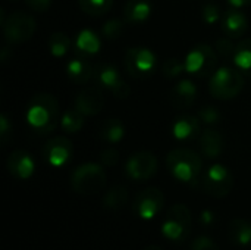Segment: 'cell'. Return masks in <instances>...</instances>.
<instances>
[{
    "instance_id": "484cf974",
    "label": "cell",
    "mask_w": 251,
    "mask_h": 250,
    "mask_svg": "<svg viewBox=\"0 0 251 250\" xmlns=\"http://www.w3.org/2000/svg\"><path fill=\"white\" fill-rule=\"evenodd\" d=\"M125 128L122 122L116 118H110L101 128V139L110 144H116L124 139Z\"/></svg>"
},
{
    "instance_id": "1f68e13d",
    "label": "cell",
    "mask_w": 251,
    "mask_h": 250,
    "mask_svg": "<svg viewBox=\"0 0 251 250\" xmlns=\"http://www.w3.org/2000/svg\"><path fill=\"white\" fill-rule=\"evenodd\" d=\"M199 118L206 124H216L221 119V112L215 106H203L199 111Z\"/></svg>"
},
{
    "instance_id": "2e32d148",
    "label": "cell",
    "mask_w": 251,
    "mask_h": 250,
    "mask_svg": "<svg viewBox=\"0 0 251 250\" xmlns=\"http://www.w3.org/2000/svg\"><path fill=\"white\" fill-rule=\"evenodd\" d=\"M197 97V87L190 80H181L171 91V103L178 109L190 108Z\"/></svg>"
},
{
    "instance_id": "d6986e66",
    "label": "cell",
    "mask_w": 251,
    "mask_h": 250,
    "mask_svg": "<svg viewBox=\"0 0 251 250\" xmlns=\"http://www.w3.org/2000/svg\"><path fill=\"white\" fill-rule=\"evenodd\" d=\"M199 147L200 152L209 158V159H215L218 158L222 150H224V137L221 136V133H218L216 130H204L200 134L199 139Z\"/></svg>"
},
{
    "instance_id": "d6a6232c",
    "label": "cell",
    "mask_w": 251,
    "mask_h": 250,
    "mask_svg": "<svg viewBox=\"0 0 251 250\" xmlns=\"http://www.w3.org/2000/svg\"><path fill=\"white\" fill-rule=\"evenodd\" d=\"M235 49H237V44H234L229 38H219L216 41V52L224 56L225 59L228 57H234V53H235Z\"/></svg>"
},
{
    "instance_id": "83f0119b",
    "label": "cell",
    "mask_w": 251,
    "mask_h": 250,
    "mask_svg": "<svg viewBox=\"0 0 251 250\" xmlns=\"http://www.w3.org/2000/svg\"><path fill=\"white\" fill-rule=\"evenodd\" d=\"M113 0H79L81 9L91 16H101L110 10Z\"/></svg>"
},
{
    "instance_id": "f546056e",
    "label": "cell",
    "mask_w": 251,
    "mask_h": 250,
    "mask_svg": "<svg viewBox=\"0 0 251 250\" xmlns=\"http://www.w3.org/2000/svg\"><path fill=\"white\" fill-rule=\"evenodd\" d=\"M122 31H124V22L121 19H109L101 27V34L107 40L119 38L122 35Z\"/></svg>"
},
{
    "instance_id": "9a60e30c",
    "label": "cell",
    "mask_w": 251,
    "mask_h": 250,
    "mask_svg": "<svg viewBox=\"0 0 251 250\" xmlns=\"http://www.w3.org/2000/svg\"><path fill=\"white\" fill-rule=\"evenodd\" d=\"M6 165H7V171L19 180H28L35 171L34 159L31 158L29 153H26L24 150L12 152L7 156Z\"/></svg>"
},
{
    "instance_id": "ffe728a7",
    "label": "cell",
    "mask_w": 251,
    "mask_h": 250,
    "mask_svg": "<svg viewBox=\"0 0 251 250\" xmlns=\"http://www.w3.org/2000/svg\"><path fill=\"white\" fill-rule=\"evenodd\" d=\"M66 74L75 84H87L94 77V68L84 57H75L66 65Z\"/></svg>"
},
{
    "instance_id": "52a82bcc",
    "label": "cell",
    "mask_w": 251,
    "mask_h": 250,
    "mask_svg": "<svg viewBox=\"0 0 251 250\" xmlns=\"http://www.w3.org/2000/svg\"><path fill=\"white\" fill-rule=\"evenodd\" d=\"M216 63H218L216 50L204 43L193 47L185 57V69L197 77L210 75L215 71Z\"/></svg>"
},
{
    "instance_id": "4316f807",
    "label": "cell",
    "mask_w": 251,
    "mask_h": 250,
    "mask_svg": "<svg viewBox=\"0 0 251 250\" xmlns=\"http://www.w3.org/2000/svg\"><path fill=\"white\" fill-rule=\"evenodd\" d=\"M60 127L68 134L78 133L84 127V115L79 111H76L75 108L69 109L63 113L62 121H60Z\"/></svg>"
},
{
    "instance_id": "d4e9b609",
    "label": "cell",
    "mask_w": 251,
    "mask_h": 250,
    "mask_svg": "<svg viewBox=\"0 0 251 250\" xmlns=\"http://www.w3.org/2000/svg\"><path fill=\"white\" fill-rule=\"evenodd\" d=\"M75 46L79 52L85 53V55H94L100 50V38L90 29H82L75 41Z\"/></svg>"
},
{
    "instance_id": "ba28073f",
    "label": "cell",
    "mask_w": 251,
    "mask_h": 250,
    "mask_svg": "<svg viewBox=\"0 0 251 250\" xmlns=\"http://www.w3.org/2000/svg\"><path fill=\"white\" fill-rule=\"evenodd\" d=\"M35 19L25 12H13L3 22L4 37L9 43H24L28 41L35 32Z\"/></svg>"
},
{
    "instance_id": "8d00e7d4",
    "label": "cell",
    "mask_w": 251,
    "mask_h": 250,
    "mask_svg": "<svg viewBox=\"0 0 251 250\" xmlns=\"http://www.w3.org/2000/svg\"><path fill=\"white\" fill-rule=\"evenodd\" d=\"M10 124L6 115L0 116V137H1V146H6L9 141V134H10Z\"/></svg>"
},
{
    "instance_id": "4dcf8cb0",
    "label": "cell",
    "mask_w": 251,
    "mask_h": 250,
    "mask_svg": "<svg viewBox=\"0 0 251 250\" xmlns=\"http://www.w3.org/2000/svg\"><path fill=\"white\" fill-rule=\"evenodd\" d=\"M184 71H185V62H182L178 57H171L163 65V74L168 78H175L179 74H182Z\"/></svg>"
},
{
    "instance_id": "44dd1931",
    "label": "cell",
    "mask_w": 251,
    "mask_h": 250,
    "mask_svg": "<svg viewBox=\"0 0 251 250\" xmlns=\"http://www.w3.org/2000/svg\"><path fill=\"white\" fill-rule=\"evenodd\" d=\"M151 13V3L149 0H129L124 7L126 22L140 24L144 22Z\"/></svg>"
},
{
    "instance_id": "74e56055",
    "label": "cell",
    "mask_w": 251,
    "mask_h": 250,
    "mask_svg": "<svg viewBox=\"0 0 251 250\" xmlns=\"http://www.w3.org/2000/svg\"><path fill=\"white\" fill-rule=\"evenodd\" d=\"M25 3L35 12H46L50 4H51V0H25Z\"/></svg>"
},
{
    "instance_id": "6da1fadb",
    "label": "cell",
    "mask_w": 251,
    "mask_h": 250,
    "mask_svg": "<svg viewBox=\"0 0 251 250\" xmlns=\"http://www.w3.org/2000/svg\"><path fill=\"white\" fill-rule=\"evenodd\" d=\"M26 119L35 133H51L59 124V102L47 93L34 96L26 109Z\"/></svg>"
},
{
    "instance_id": "3957f363",
    "label": "cell",
    "mask_w": 251,
    "mask_h": 250,
    "mask_svg": "<svg viewBox=\"0 0 251 250\" xmlns=\"http://www.w3.org/2000/svg\"><path fill=\"white\" fill-rule=\"evenodd\" d=\"M106 186V172L97 164H84L74 169L71 175V187L81 196H93L100 193Z\"/></svg>"
},
{
    "instance_id": "d590c367",
    "label": "cell",
    "mask_w": 251,
    "mask_h": 250,
    "mask_svg": "<svg viewBox=\"0 0 251 250\" xmlns=\"http://www.w3.org/2000/svg\"><path fill=\"white\" fill-rule=\"evenodd\" d=\"M100 161L106 167H115L119 161V152L115 149H106L100 155Z\"/></svg>"
},
{
    "instance_id": "7a4b0ae2",
    "label": "cell",
    "mask_w": 251,
    "mask_h": 250,
    "mask_svg": "<svg viewBox=\"0 0 251 250\" xmlns=\"http://www.w3.org/2000/svg\"><path fill=\"white\" fill-rule=\"evenodd\" d=\"M169 172L182 183H196L203 168L200 155L190 149H175L166 156Z\"/></svg>"
},
{
    "instance_id": "f1b7e54d",
    "label": "cell",
    "mask_w": 251,
    "mask_h": 250,
    "mask_svg": "<svg viewBox=\"0 0 251 250\" xmlns=\"http://www.w3.org/2000/svg\"><path fill=\"white\" fill-rule=\"evenodd\" d=\"M49 47H50V52L53 56L62 57L63 55L68 53V50L71 47V40L65 32H54L49 38Z\"/></svg>"
},
{
    "instance_id": "8fae6325",
    "label": "cell",
    "mask_w": 251,
    "mask_h": 250,
    "mask_svg": "<svg viewBox=\"0 0 251 250\" xmlns=\"http://www.w3.org/2000/svg\"><path fill=\"white\" fill-rule=\"evenodd\" d=\"M165 205V196L157 187H147L140 192L134 200V212L141 220H151L154 218Z\"/></svg>"
},
{
    "instance_id": "7402d4cb",
    "label": "cell",
    "mask_w": 251,
    "mask_h": 250,
    "mask_svg": "<svg viewBox=\"0 0 251 250\" xmlns=\"http://www.w3.org/2000/svg\"><path fill=\"white\" fill-rule=\"evenodd\" d=\"M229 237L235 245L247 246L251 243V222L244 218H235L229 224Z\"/></svg>"
},
{
    "instance_id": "5b68a950",
    "label": "cell",
    "mask_w": 251,
    "mask_h": 250,
    "mask_svg": "<svg viewBox=\"0 0 251 250\" xmlns=\"http://www.w3.org/2000/svg\"><path fill=\"white\" fill-rule=\"evenodd\" d=\"M244 85L241 71L232 68H221L213 72L209 84V90L215 99L228 100L240 94Z\"/></svg>"
},
{
    "instance_id": "e575fe53",
    "label": "cell",
    "mask_w": 251,
    "mask_h": 250,
    "mask_svg": "<svg viewBox=\"0 0 251 250\" xmlns=\"http://www.w3.org/2000/svg\"><path fill=\"white\" fill-rule=\"evenodd\" d=\"M191 250H219V248L210 237L201 236V237H197L193 242Z\"/></svg>"
},
{
    "instance_id": "ac0fdd59",
    "label": "cell",
    "mask_w": 251,
    "mask_h": 250,
    "mask_svg": "<svg viewBox=\"0 0 251 250\" xmlns=\"http://www.w3.org/2000/svg\"><path fill=\"white\" fill-rule=\"evenodd\" d=\"M247 28H249V19L240 10H228L222 18V29L229 38L243 37Z\"/></svg>"
},
{
    "instance_id": "cb8c5ba5",
    "label": "cell",
    "mask_w": 251,
    "mask_h": 250,
    "mask_svg": "<svg viewBox=\"0 0 251 250\" xmlns=\"http://www.w3.org/2000/svg\"><path fill=\"white\" fill-rule=\"evenodd\" d=\"M129 193L126 190V187L124 186H115L112 187L103 197V205L106 209L110 211H118L121 208H124L128 202Z\"/></svg>"
},
{
    "instance_id": "ab89813d",
    "label": "cell",
    "mask_w": 251,
    "mask_h": 250,
    "mask_svg": "<svg viewBox=\"0 0 251 250\" xmlns=\"http://www.w3.org/2000/svg\"><path fill=\"white\" fill-rule=\"evenodd\" d=\"M231 6L234 7H243V6H249L251 4V0H228Z\"/></svg>"
},
{
    "instance_id": "5bb4252c",
    "label": "cell",
    "mask_w": 251,
    "mask_h": 250,
    "mask_svg": "<svg viewBox=\"0 0 251 250\" xmlns=\"http://www.w3.org/2000/svg\"><path fill=\"white\" fill-rule=\"evenodd\" d=\"M104 106V96L99 87H85L75 97V109L84 116H93L101 112Z\"/></svg>"
},
{
    "instance_id": "8992f818",
    "label": "cell",
    "mask_w": 251,
    "mask_h": 250,
    "mask_svg": "<svg viewBox=\"0 0 251 250\" xmlns=\"http://www.w3.org/2000/svg\"><path fill=\"white\" fill-rule=\"evenodd\" d=\"M124 65L131 77L137 80L147 78L154 72L156 55L147 47H131L125 52Z\"/></svg>"
},
{
    "instance_id": "277c9868",
    "label": "cell",
    "mask_w": 251,
    "mask_h": 250,
    "mask_svg": "<svg viewBox=\"0 0 251 250\" xmlns=\"http://www.w3.org/2000/svg\"><path fill=\"white\" fill-rule=\"evenodd\" d=\"M193 227V218L190 209L182 205H174L172 208L168 209L165 215V221L162 224V234L171 240L181 243L188 239Z\"/></svg>"
},
{
    "instance_id": "603a6c76",
    "label": "cell",
    "mask_w": 251,
    "mask_h": 250,
    "mask_svg": "<svg viewBox=\"0 0 251 250\" xmlns=\"http://www.w3.org/2000/svg\"><path fill=\"white\" fill-rule=\"evenodd\" d=\"M234 63L238 71L251 75V38L241 40L234 53Z\"/></svg>"
},
{
    "instance_id": "9c48e42d",
    "label": "cell",
    "mask_w": 251,
    "mask_h": 250,
    "mask_svg": "<svg viewBox=\"0 0 251 250\" xmlns=\"http://www.w3.org/2000/svg\"><path fill=\"white\" fill-rule=\"evenodd\" d=\"M204 192L216 199L226 197L234 187V177L224 165H212L201 180Z\"/></svg>"
},
{
    "instance_id": "30bf717a",
    "label": "cell",
    "mask_w": 251,
    "mask_h": 250,
    "mask_svg": "<svg viewBox=\"0 0 251 250\" xmlns=\"http://www.w3.org/2000/svg\"><path fill=\"white\" fill-rule=\"evenodd\" d=\"M94 80L99 83L100 87L107 88L115 97L118 99H126L131 93L129 85L125 83V80L121 77V74L107 63H99L94 66Z\"/></svg>"
},
{
    "instance_id": "60d3db41",
    "label": "cell",
    "mask_w": 251,
    "mask_h": 250,
    "mask_svg": "<svg viewBox=\"0 0 251 250\" xmlns=\"http://www.w3.org/2000/svg\"><path fill=\"white\" fill-rule=\"evenodd\" d=\"M143 250H163L160 246H156V245H150V246H147V248H144Z\"/></svg>"
},
{
    "instance_id": "7c38bea8",
    "label": "cell",
    "mask_w": 251,
    "mask_h": 250,
    "mask_svg": "<svg viewBox=\"0 0 251 250\" xmlns=\"http://www.w3.org/2000/svg\"><path fill=\"white\" fill-rule=\"evenodd\" d=\"M159 168L157 158L151 152H137L126 162V174L137 181H146L156 175Z\"/></svg>"
},
{
    "instance_id": "f35d334b",
    "label": "cell",
    "mask_w": 251,
    "mask_h": 250,
    "mask_svg": "<svg viewBox=\"0 0 251 250\" xmlns=\"http://www.w3.org/2000/svg\"><path fill=\"white\" fill-rule=\"evenodd\" d=\"M204 225H212L213 224V221H215V215H213V212H210V211H204L203 214H201V220H200Z\"/></svg>"
},
{
    "instance_id": "4fadbf2b",
    "label": "cell",
    "mask_w": 251,
    "mask_h": 250,
    "mask_svg": "<svg viewBox=\"0 0 251 250\" xmlns=\"http://www.w3.org/2000/svg\"><path fill=\"white\" fill-rule=\"evenodd\" d=\"M72 143L71 140H68L66 137H54L51 140H49L43 149V155L44 159L51 165V167H63L65 164H68V161L72 158Z\"/></svg>"
},
{
    "instance_id": "e0dca14e",
    "label": "cell",
    "mask_w": 251,
    "mask_h": 250,
    "mask_svg": "<svg viewBox=\"0 0 251 250\" xmlns=\"http://www.w3.org/2000/svg\"><path fill=\"white\" fill-rule=\"evenodd\" d=\"M200 118L193 115H181L172 125V134L179 141H188L200 136Z\"/></svg>"
},
{
    "instance_id": "836d02e7",
    "label": "cell",
    "mask_w": 251,
    "mask_h": 250,
    "mask_svg": "<svg viewBox=\"0 0 251 250\" xmlns=\"http://www.w3.org/2000/svg\"><path fill=\"white\" fill-rule=\"evenodd\" d=\"M221 18V10L216 3H207L203 7V19L206 24H215Z\"/></svg>"
}]
</instances>
